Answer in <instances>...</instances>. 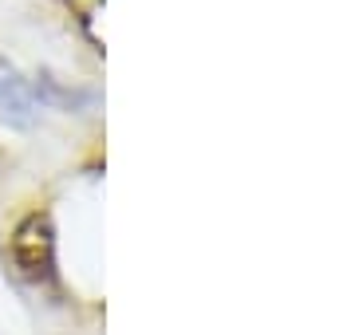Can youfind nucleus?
I'll return each instance as SVG.
<instances>
[{
  "label": "nucleus",
  "mask_w": 355,
  "mask_h": 335,
  "mask_svg": "<svg viewBox=\"0 0 355 335\" xmlns=\"http://www.w3.org/2000/svg\"><path fill=\"white\" fill-rule=\"evenodd\" d=\"M12 257L20 260L32 276H36V272H48V264H51V233H48V225H44L40 217L24 221V225L16 229Z\"/></svg>",
  "instance_id": "obj_1"
},
{
  "label": "nucleus",
  "mask_w": 355,
  "mask_h": 335,
  "mask_svg": "<svg viewBox=\"0 0 355 335\" xmlns=\"http://www.w3.org/2000/svg\"><path fill=\"white\" fill-rule=\"evenodd\" d=\"M0 115L20 123V127L32 123V115H36V95L4 55H0Z\"/></svg>",
  "instance_id": "obj_2"
}]
</instances>
